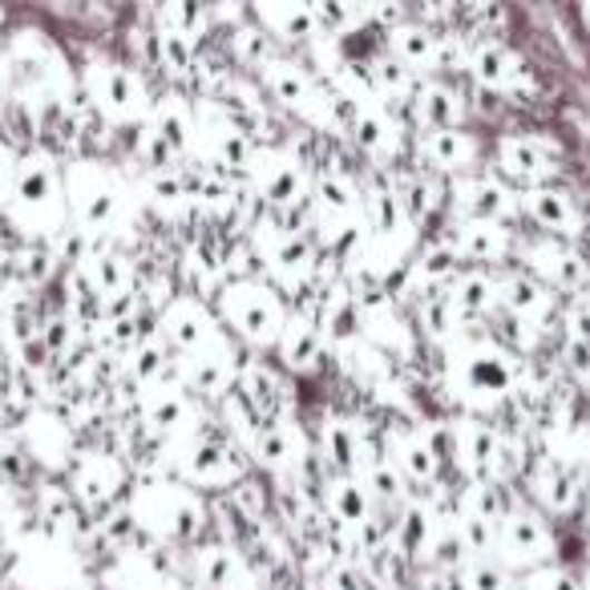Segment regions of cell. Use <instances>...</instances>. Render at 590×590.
Here are the masks:
<instances>
[{
	"mask_svg": "<svg viewBox=\"0 0 590 590\" xmlns=\"http://www.w3.org/2000/svg\"><path fill=\"white\" fill-rule=\"evenodd\" d=\"M89 98L98 101L106 114H138L142 110V81L130 73V69L114 66V61H101V66H89Z\"/></svg>",
	"mask_w": 590,
	"mask_h": 590,
	"instance_id": "6da1fadb",
	"label": "cell"
},
{
	"mask_svg": "<svg viewBox=\"0 0 590 590\" xmlns=\"http://www.w3.org/2000/svg\"><path fill=\"white\" fill-rule=\"evenodd\" d=\"M514 361H505L502 348H490V344H481V348H470L465 352V361H461V381H465V389L478 396H505L510 389H514Z\"/></svg>",
	"mask_w": 590,
	"mask_h": 590,
	"instance_id": "7a4b0ae2",
	"label": "cell"
},
{
	"mask_svg": "<svg viewBox=\"0 0 590 590\" xmlns=\"http://www.w3.org/2000/svg\"><path fill=\"white\" fill-rule=\"evenodd\" d=\"M227 316L239 324V332H247L252 340H275L279 336V312H275V299L263 295L252 284H235L227 287Z\"/></svg>",
	"mask_w": 590,
	"mask_h": 590,
	"instance_id": "3957f363",
	"label": "cell"
},
{
	"mask_svg": "<svg viewBox=\"0 0 590 590\" xmlns=\"http://www.w3.org/2000/svg\"><path fill=\"white\" fill-rule=\"evenodd\" d=\"M73 210H77L81 230H106L110 227V223L118 219V210H121V195H118V186H114V178L110 175H94L86 183V178L77 175Z\"/></svg>",
	"mask_w": 590,
	"mask_h": 590,
	"instance_id": "277c9868",
	"label": "cell"
},
{
	"mask_svg": "<svg viewBox=\"0 0 590 590\" xmlns=\"http://www.w3.org/2000/svg\"><path fill=\"white\" fill-rule=\"evenodd\" d=\"M255 170V195L263 203H275V207H287L295 198L304 195V170L295 158H284V154H263V158H252Z\"/></svg>",
	"mask_w": 590,
	"mask_h": 590,
	"instance_id": "5b68a950",
	"label": "cell"
},
{
	"mask_svg": "<svg viewBox=\"0 0 590 590\" xmlns=\"http://www.w3.org/2000/svg\"><path fill=\"white\" fill-rule=\"evenodd\" d=\"M453 203L473 223H502L514 210V198L490 178H461V183H453Z\"/></svg>",
	"mask_w": 590,
	"mask_h": 590,
	"instance_id": "8992f818",
	"label": "cell"
},
{
	"mask_svg": "<svg viewBox=\"0 0 590 590\" xmlns=\"http://www.w3.org/2000/svg\"><path fill=\"white\" fill-rule=\"evenodd\" d=\"M453 449L461 453V465H465V473H470L478 485L493 478V465H498L502 445H498V437H493L485 425H478V421L453 425Z\"/></svg>",
	"mask_w": 590,
	"mask_h": 590,
	"instance_id": "52a82bcc",
	"label": "cell"
},
{
	"mask_svg": "<svg viewBox=\"0 0 590 590\" xmlns=\"http://www.w3.org/2000/svg\"><path fill=\"white\" fill-rule=\"evenodd\" d=\"M163 332L170 336L175 348L190 352V356L203 352L210 340H215V324H210V316L195 304V299H175L170 312L163 316Z\"/></svg>",
	"mask_w": 590,
	"mask_h": 590,
	"instance_id": "ba28073f",
	"label": "cell"
},
{
	"mask_svg": "<svg viewBox=\"0 0 590 590\" xmlns=\"http://www.w3.org/2000/svg\"><path fill=\"white\" fill-rule=\"evenodd\" d=\"M530 263H534V272L542 275L547 284L562 287V292H582V287L590 284L587 259H579L570 247H558V243L534 247V252H530Z\"/></svg>",
	"mask_w": 590,
	"mask_h": 590,
	"instance_id": "9c48e42d",
	"label": "cell"
},
{
	"mask_svg": "<svg viewBox=\"0 0 590 590\" xmlns=\"http://www.w3.org/2000/svg\"><path fill=\"white\" fill-rule=\"evenodd\" d=\"M453 252L465 255L473 263H498L510 252V230L502 223H473L461 219V227L453 230Z\"/></svg>",
	"mask_w": 590,
	"mask_h": 590,
	"instance_id": "30bf717a",
	"label": "cell"
},
{
	"mask_svg": "<svg viewBox=\"0 0 590 590\" xmlns=\"http://www.w3.org/2000/svg\"><path fill=\"white\" fill-rule=\"evenodd\" d=\"M502 304L510 307V316L530 328H542L550 319V292L534 275H510L502 284Z\"/></svg>",
	"mask_w": 590,
	"mask_h": 590,
	"instance_id": "8fae6325",
	"label": "cell"
},
{
	"mask_svg": "<svg viewBox=\"0 0 590 590\" xmlns=\"http://www.w3.org/2000/svg\"><path fill=\"white\" fill-rule=\"evenodd\" d=\"M502 547L510 558L538 562V558L550 554V530L542 525V518L514 510V514H505V522H502Z\"/></svg>",
	"mask_w": 590,
	"mask_h": 590,
	"instance_id": "7c38bea8",
	"label": "cell"
},
{
	"mask_svg": "<svg viewBox=\"0 0 590 590\" xmlns=\"http://www.w3.org/2000/svg\"><path fill=\"white\" fill-rule=\"evenodd\" d=\"M413 110L416 121L429 126V130H453L461 121V98L458 89H449L445 81H425L413 94Z\"/></svg>",
	"mask_w": 590,
	"mask_h": 590,
	"instance_id": "4fadbf2b",
	"label": "cell"
},
{
	"mask_svg": "<svg viewBox=\"0 0 590 590\" xmlns=\"http://www.w3.org/2000/svg\"><path fill=\"white\" fill-rule=\"evenodd\" d=\"M389 45H393V57L405 69H433L437 66L441 33H433L429 24H396V29H389Z\"/></svg>",
	"mask_w": 590,
	"mask_h": 590,
	"instance_id": "5bb4252c",
	"label": "cell"
},
{
	"mask_svg": "<svg viewBox=\"0 0 590 590\" xmlns=\"http://www.w3.org/2000/svg\"><path fill=\"white\" fill-rule=\"evenodd\" d=\"M525 207L534 215L538 227L554 230V235H574L579 230V207L567 190H550V186H538L525 195Z\"/></svg>",
	"mask_w": 590,
	"mask_h": 590,
	"instance_id": "9a60e30c",
	"label": "cell"
},
{
	"mask_svg": "<svg viewBox=\"0 0 590 590\" xmlns=\"http://www.w3.org/2000/svg\"><path fill=\"white\" fill-rule=\"evenodd\" d=\"M473 73L485 89H505V86H518L525 73L522 57L514 49H505V45H481L478 53H473Z\"/></svg>",
	"mask_w": 590,
	"mask_h": 590,
	"instance_id": "2e32d148",
	"label": "cell"
},
{
	"mask_svg": "<svg viewBox=\"0 0 590 590\" xmlns=\"http://www.w3.org/2000/svg\"><path fill=\"white\" fill-rule=\"evenodd\" d=\"M421 158L433 170H461L473 163V138L461 130H425L421 138Z\"/></svg>",
	"mask_w": 590,
	"mask_h": 590,
	"instance_id": "e0dca14e",
	"label": "cell"
},
{
	"mask_svg": "<svg viewBox=\"0 0 590 590\" xmlns=\"http://www.w3.org/2000/svg\"><path fill=\"white\" fill-rule=\"evenodd\" d=\"M498 154H502L505 170L525 178V183H538V178L554 175V158H550L534 138H505V142L498 146Z\"/></svg>",
	"mask_w": 590,
	"mask_h": 590,
	"instance_id": "ac0fdd59",
	"label": "cell"
},
{
	"mask_svg": "<svg viewBox=\"0 0 590 590\" xmlns=\"http://www.w3.org/2000/svg\"><path fill=\"white\" fill-rule=\"evenodd\" d=\"M361 324H364V312L356 307L352 292H332L324 299V312H319V336L336 340V344H348V340L361 336Z\"/></svg>",
	"mask_w": 590,
	"mask_h": 590,
	"instance_id": "d6986e66",
	"label": "cell"
},
{
	"mask_svg": "<svg viewBox=\"0 0 590 590\" xmlns=\"http://www.w3.org/2000/svg\"><path fill=\"white\" fill-rule=\"evenodd\" d=\"M263 81H267V94H272L275 101H284V106H295V110H304L307 101H312V81H307V73L295 61H267L263 66Z\"/></svg>",
	"mask_w": 590,
	"mask_h": 590,
	"instance_id": "ffe728a7",
	"label": "cell"
},
{
	"mask_svg": "<svg viewBox=\"0 0 590 590\" xmlns=\"http://www.w3.org/2000/svg\"><path fill=\"white\" fill-rule=\"evenodd\" d=\"M178 376H183V389H195V393H223L227 389V361L215 356V352H195V356H183L178 361Z\"/></svg>",
	"mask_w": 590,
	"mask_h": 590,
	"instance_id": "44dd1931",
	"label": "cell"
},
{
	"mask_svg": "<svg viewBox=\"0 0 590 590\" xmlns=\"http://www.w3.org/2000/svg\"><path fill=\"white\" fill-rule=\"evenodd\" d=\"M81 279H86L89 292L101 295V299L126 295V287H130V272H126V263H121L118 255H89V259L81 263Z\"/></svg>",
	"mask_w": 590,
	"mask_h": 590,
	"instance_id": "7402d4cb",
	"label": "cell"
},
{
	"mask_svg": "<svg viewBox=\"0 0 590 590\" xmlns=\"http://www.w3.org/2000/svg\"><path fill=\"white\" fill-rule=\"evenodd\" d=\"M142 416L154 429H178L190 416V405L178 384H150V393L142 396Z\"/></svg>",
	"mask_w": 590,
	"mask_h": 590,
	"instance_id": "603a6c76",
	"label": "cell"
},
{
	"mask_svg": "<svg viewBox=\"0 0 590 590\" xmlns=\"http://www.w3.org/2000/svg\"><path fill=\"white\" fill-rule=\"evenodd\" d=\"M449 287H453V292H449L453 312H465V316H481V312L493 307V299H498V284H493L485 272H461Z\"/></svg>",
	"mask_w": 590,
	"mask_h": 590,
	"instance_id": "cb8c5ba5",
	"label": "cell"
},
{
	"mask_svg": "<svg viewBox=\"0 0 590 590\" xmlns=\"http://www.w3.org/2000/svg\"><path fill=\"white\" fill-rule=\"evenodd\" d=\"M73 481H77V493H81L89 505H106L114 493V481H118V465H114L110 458L94 453V458H86L73 470Z\"/></svg>",
	"mask_w": 590,
	"mask_h": 590,
	"instance_id": "d4e9b609",
	"label": "cell"
},
{
	"mask_svg": "<svg viewBox=\"0 0 590 590\" xmlns=\"http://www.w3.org/2000/svg\"><path fill=\"white\" fill-rule=\"evenodd\" d=\"M328 510L336 522L344 525H364L368 522V490H364L361 481H352V478H336L328 485Z\"/></svg>",
	"mask_w": 590,
	"mask_h": 590,
	"instance_id": "484cf974",
	"label": "cell"
},
{
	"mask_svg": "<svg viewBox=\"0 0 590 590\" xmlns=\"http://www.w3.org/2000/svg\"><path fill=\"white\" fill-rule=\"evenodd\" d=\"M186 470H190V478L207 481V485H223V481L239 478L230 449L227 445H210V441H198L195 453L186 458Z\"/></svg>",
	"mask_w": 590,
	"mask_h": 590,
	"instance_id": "4316f807",
	"label": "cell"
},
{
	"mask_svg": "<svg viewBox=\"0 0 590 590\" xmlns=\"http://www.w3.org/2000/svg\"><path fill=\"white\" fill-rule=\"evenodd\" d=\"M279 348L292 368H312L319 361V328H312L307 319H287L279 328Z\"/></svg>",
	"mask_w": 590,
	"mask_h": 590,
	"instance_id": "83f0119b",
	"label": "cell"
},
{
	"mask_svg": "<svg viewBox=\"0 0 590 590\" xmlns=\"http://www.w3.org/2000/svg\"><path fill=\"white\" fill-rule=\"evenodd\" d=\"M279 381L272 376V368L267 364H252L247 368V376H243V401L255 409V416L259 421H272L275 413H279Z\"/></svg>",
	"mask_w": 590,
	"mask_h": 590,
	"instance_id": "f1b7e54d",
	"label": "cell"
},
{
	"mask_svg": "<svg viewBox=\"0 0 590 590\" xmlns=\"http://www.w3.org/2000/svg\"><path fill=\"white\" fill-rule=\"evenodd\" d=\"M352 134H356V142L368 154H393L396 146L393 121L384 118L381 110H372V106H361V110L352 114Z\"/></svg>",
	"mask_w": 590,
	"mask_h": 590,
	"instance_id": "f546056e",
	"label": "cell"
},
{
	"mask_svg": "<svg viewBox=\"0 0 590 590\" xmlns=\"http://www.w3.org/2000/svg\"><path fill=\"white\" fill-rule=\"evenodd\" d=\"M413 279L416 284H429L433 292H437L441 284H453V279H458V252L445 247V243L425 247L413 263Z\"/></svg>",
	"mask_w": 590,
	"mask_h": 590,
	"instance_id": "4dcf8cb0",
	"label": "cell"
},
{
	"mask_svg": "<svg viewBox=\"0 0 590 590\" xmlns=\"http://www.w3.org/2000/svg\"><path fill=\"white\" fill-rule=\"evenodd\" d=\"M17 198L24 207H45L53 198V166L45 158H24L17 170Z\"/></svg>",
	"mask_w": 590,
	"mask_h": 590,
	"instance_id": "1f68e13d",
	"label": "cell"
},
{
	"mask_svg": "<svg viewBox=\"0 0 590 590\" xmlns=\"http://www.w3.org/2000/svg\"><path fill=\"white\" fill-rule=\"evenodd\" d=\"M534 493L554 510V514H567L570 505L579 502V485H574V478H570L567 470H558V465H547V470L534 473Z\"/></svg>",
	"mask_w": 590,
	"mask_h": 590,
	"instance_id": "d6a6232c",
	"label": "cell"
},
{
	"mask_svg": "<svg viewBox=\"0 0 590 590\" xmlns=\"http://www.w3.org/2000/svg\"><path fill=\"white\" fill-rule=\"evenodd\" d=\"M190 130H195V118H190V110L186 106H178L175 98H166L163 106H158V121H154V134L163 138L166 146L175 154H183L186 146H190Z\"/></svg>",
	"mask_w": 590,
	"mask_h": 590,
	"instance_id": "836d02e7",
	"label": "cell"
},
{
	"mask_svg": "<svg viewBox=\"0 0 590 590\" xmlns=\"http://www.w3.org/2000/svg\"><path fill=\"white\" fill-rule=\"evenodd\" d=\"M259 17L272 24V33L287 37V41H304V37L319 33L312 4H299V9L295 4H287V9H259Z\"/></svg>",
	"mask_w": 590,
	"mask_h": 590,
	"instance_id": "e575fe53",
	"label": "cell"
},
{
	"mask_svg": "<svg viewBox=\"0 0 590 590\" xmlns=\"http://www.w3.org/2000/svg\"><path fill=\"white\" fill-rule=\"evenodd\" d=\"M267 255H272V263L279 272L295 275V279H304L307 267H312V247H307V239L304 235H295V230H279Z\"/></svg>",
	"mask_w": 590,
	"mask_h": 590,
	"instance_id": "d590c367",
	"label": "cell"
},
{
	"mask_svg": "<svg viewBox=\"0 0 590 590\" xmlns=\"http://www.w3.org/2000/svg\"><path fill=\"white\" fill-rule=\"evenodd\" d=\"M372 94H384V98H413L416 94L413 69H405L396 57L372 61Z\"/></svg>",
	"mask_w": 590,
	"mask_h": 590,
	"instance_id": "8d00e7d4",
	"label": "cell"
},
{
	"mask_svg": "<svg viewBox=\"0 0 590 590\" xmlns=\"http://www.w3.org/2000/svg\"><path fill=\"white\" fill-rule=\"evenodd\" d=\"M198 574H203V582H210L215 590H230L235 582H239V562H235V554H230L227 547H207L198 550Z\"/></svg>",
	"mask_w": 590,
	"mask_h": 590,
	"instance_id": "74e56055",
	"label": "cell"
},
{
	"mask_svg": "<svg viewBox=\"0 0 590 590\" xmlns=\"http://www.w3.org/2000/svg\"><path fill=\"white\" fill-rule=\"evenodd\" d=\"M361 453V437H356V429L348 421H328L324 425V458L336 465V470H352V461Z\"/></svg>",
	"mask_w": 590,
	"mask_h": 590,
	"instance_id": "f35d334b",
	"label": "cell"
},
{
	"mask_svg": "<svg viewBox=\"0 0 590 590\" xmlns=\"http://www.w3.org/2000/svg\"><path fill=\"white\" fill-rule=\"evenodd\" d=\"M252 449H255V458H259L263 465H272V470H284V465H292V461H295L292 437H287L279 425H259V429H255Z\"/></svg>",
	"mask_w": 590,
	"mask_h": 590,
	"instance_id": "ab89813d",
	"label": "cell"
},
{
	"mask_svg": "<svg viewBox=\"0 0 590 590\" xmlns=\"http://www.w3.org/2000/svg\"><path fill=\"white\" fill-rule=\"evenodd\" d=\"M364 207H368L372 227L381 230V235H393V230L405 227V207H401L396 190H368Z\"/></svg>",
	"mask_w": 590,
	"mask_h": 590,
	"instance_id": "60d3db41",
	"label": "cell"
},
{
	"mask_svg": "<svg viewBox=\"0 0 590 590\" xmlns=\"http://www.w3.org/2000/svg\"><path fill=\"white\" fill-rule=\"evenodd\" d=\"M401 470L413 481H433V473H437V449L429 445L425 433L401 441Z\"/></svg>",
	"mask_w": 590,
	"mask_h": 590,
	"instance_id": "b9f144b4",
	"label": "cell"
},
{
	"mask_svg": "<svg viewBox=\"0 0 590 590\" xmlns=\"http://www.w3.org/2000/svg\"><path fill=\"white\" fill-rule=\"evenodd\" d=\"M158 17H163V24H158V29L183 37V41H190V45H195V37H203L198 29L207 24V12L198 9V4H166Z\"/></svg>",
	"mask_w": 590,
	"mask_h": 590,
	"instance_id": "7bdbcfd3",
	"label": "cell"
},
{
	"mask_svg": "<svg viewBox=\"0 0 590 590\" xmlns=\"http://www.w3.org/2000/svg\"><path fill=\"white\" fill-rule=\"evenodd\" d=\"M150 190H154V203L163 210H175V207H183L186 198H190V186L183 183V175L178 170H158V175L150 178Z\"/></svg>",
	"mask_w": 590,
	"mask_h": 590,
	"instance_id": "ee69618b",
	"label": "cell"
},
{
	"mask_svg": "<svg viewBox=\"0 0 590 590\" xmlns=\"http://www.w3.org/2000/svg\"><path fill=\"white\" fill-rule=\"evenodd\" d=\"M319 203H324V210H336V215H352V210L361 207V198H356V190H352V183H344V178H319Z\"/></svg>",
	"mask_w": 590,
	"mask_h": 590,
	"instance_id": "f6af8a7d",
	"label": "cell"
},
{
	"mask_svg": "<svg viewBox=\"0 0 590 590\" xmlns=\"http://www.w3.org/2000/svg\"><path fill=\"white\" fill-rule=\"evenodd\" d=\"M163 368H166V356H163V348H158V344H138V348H134L130 372L146 384V389H150V384H158Z\"/></svg>",
	"mask_w": 590,
	"mask_h": 590,
	"instance_id": "bcb514c9",
	"label": "cell"
},
{
	"mask_svg": "<svg viewBox=\"0 0 590 590\" xmlns=\"http://www.w3.org/2000/svg\"><path fill=\"white\" fill-rule=\"evenodd\" d=\"M449 319H453V304H449V295H425V304H421V328L429 336H445Z\"/></svg>",
	"mask_w": 590,
	"mask_h": 590,
	"instance_id": "7dc6e473",
	"label": "cell"
},
{
	"mask_svg": "<svg viewBox=\"0 0 590 590\" xmlns=\"http://www.w3.org/2000/svg\"><path fill=\"white\" fill-rule=\"evenodd\" d=\"M235 57L243 66H267V37L259 29H235Z\"/></svg>",
	"mask_w": 590,
	"mask_h": 590,
	"instance_id": "c3c4849f",
	"label": "cell"
},
{
	"mask_svg": "<svg viewBox=\"0 0 590 590\" xmlns=\"http://www.w3.org/2000/svg\"><path fill=\"white\" fill-rule=\"evenodd\" d=\"M461 579H465V590H510L505 587V574L498 567H490V562H473Z\"/></svg>",
	"mask_w": 590,
	"mask_h": 590,
	"instance_id": "681fc988",
	"label": "cell"
},
{
	"mask_svg": "<svg viewBox=\"0 0 590 590\" xmlns=\"http://www.w3.org/2000/svg\"><path fill=\"white\" fill-rule=\"evenodd\" d=\"M368 481H372V493H376V498H396V493H401V473H396L393 465H372Z\"/></svg>",
	"mask_w": 590,
	"mask_h": 590,
	"instance_id": "f907efd6",
	"label": "cell"
},
{
	"mask_svg": "<svg viewBox=\"0 0 590 590\" xmlns=\"http://www.w3.org/2000/svg\"><path fill=\"white\" fill-rule=\"evenodd\" d=\"M530 590H582V582H574L567 570H542Z\"/></svg>",
	"mask_w": 590,
	"mask_h": 590,
	"instance_id": "816d5d0a",
	"label": "cell"
},
{
	"mask_svg": "<svg viewBox=\"0 0 590 590\" xmlns=\"http://www.w3.org/2000/svg\"><path fill=\"white\" fill-rule=\"evenodd\" d=\"M567 361H570V368L579 372L582 381H590V344H582V340H570V344H567Z\"/></svg>",
	"mask_w": 590,
	"mask_h": 590,
	"instance_id": "f5cc1de1",
	"label": "cell"
},
{
	"mask_svg": "<svg viewBox=\"0 0 590 590\" xmlns=\"http://www.w3.org/2000/svg\"><path fill=\"white\" fill-rule=\"evenodd\" d=\"M332 590H364V574L352 567H336L332 570Z\"/></svg>",
	"mask_w": 590,
	"mask_h": 590,
	"instance_id": "db71d44e",
	"label": "cell"
},
{
	"mask_svg": "<svg viewBox=\"0 0 590 590\" xmlns=\"http://www.w3.org/2000/svg\"><path fill=\"white\" fill-rule=\"evenodd\" d=\"M582 590H590V579H582Z\"/></svg>",
	"mask_w": 590,
	"mask_h": 590,
	"instance_id": "11a10c76",
	"label": "cell"
}]
</instances>
